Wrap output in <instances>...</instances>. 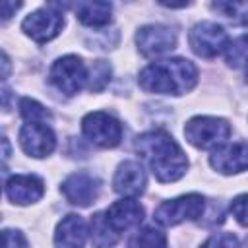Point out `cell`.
<instances>
[{
    "instance_id": "1",
    "label": "cell",
    "mask_w": 248,
    "mask_h": 248,
    "mask_svg": "<svg viewBox=\"0 0 248 248\" xmlns=\"http://www.w3.org/2000/svg\"><path fill=\"white\" fill-rule=\"evenodd\" d=\"M136 151L147 161L159 182H174L184 176L188 159L172 136L165 130H149L136 138Z\"/></svg>"
},
{
    "instance_id": "2",
    "label": "cell",
    "mask_w": 248,
    "mask_h": 248,
    "mask_svg": "<svg viewBox=\"0 0 248 248\" xmlns=\"http://www.w3.org/2000/svg\"><path fill=\"white\" fill-rule=\"evenodd\" d=\"M198 81L196 66L186 58H165L147 64L140 76L138 83L143 91L159 95H184Z\"/></svg>"
},
{
    "instance_id": "3",
    "label": "cell",
    "mask_w": 248,
    "mask_h": 248,
    "mask_svg": "<svg viewBox=\"0 0 248 248\" xmlns=\"http://www.w3.org/2000/svg\"><path fill=\"white\" fill-rule=\"evenodd\" d=\"M184 136L198 149H217L227 143L231 126L217 116H194L186 122Z\"/></svg>"
},
{
    "instance_id": "4",
    "label": "cell",
    "mask_w": 248,
    "mask_h": 248,
    "mask_svg": "<svg viewBox=\"0 0 248 248\" xmlns=\"http://www.w3.org/2000/svg\"><path fill=\"white\" fill-rule=\"evenodd\" d=\"M203 207H205V200L202 194H184L174 200L163 202L155 209L153 217L163 227H174L182 221H194L202 217Z\"/></svg>"
},
{
    "instance_id": "5",
    "label": "cell",
    "mask_w": 248,
    "mask_h": 248,
    "mask_svg": "<svg viewBox=\"0 0 248 248\" xmlns=\"http://www.w3.org/2000/svg\"><path fill=\"white\" fill-rule=\"evenodd\" d=\"M87 74L89 72L85 70L83 60L76 54H68V56L58 58L52 64L48 72V79L60 93L72 97L87 83Z\"/></svg>"
},
{
    "instance_id": "6",
    "label": "cell",
    "mask_w": 248,
    "mask_h": 248,
    "mask_svg": "<svg viewBox=\"0 0 248 248\" xmlns=\"http://www.w3.org/2000/svg\"><path fill=\"white\" fill-rule=\"evenodd\" d=\"M81 132L99 147H116L122 140V124L103 110L85 114L81 120Z\"/></svg>"
},
{
    "instance_id": "7",
    "label": "cell",
    "mask_w": 248,
    "mask_h": 248,
    "mask_svg": "<svg viewBox=\"0 0 248 248\" xmlns=\"http://www.w3.org/2000/svg\"><path fill=\"white\" fill-rule=\"evenodd\" d=\"M188 43L198 56L215 58L219 52H225V48L229 45V37L221 25H217L213 21H202L190 29Z\"/></svg>"
},
{
    "instance_id": "8",
    "label": "cell",
    "mask_w": 248,
    "mask_h": 248,
    "mask_svg": "<svg viewBox=\"0 0 248 248\" xmlns=\"http://www.w3.org/2000/svg\"><path fill=\"white\" fill-rule=\"evenodd\" d=\"M56 8H58L56 4H48L41 10H35L33 14H29L23 19L21 29L35 43H46V41L54 39L64 25V16Z\"/></svg>"
},
{
    "instance_id": "9",
    "label": "cell",
    "mask_w": 248,
    "mask_h": 248,
    "mask_svg": "<svg viewBox=\"0 0 248 248\" xmlns=\"http://www.w3.org/2000/svg\"><path fill=\"white\" fill-rule=\"evenodd\" d=\"M19 145L31 157H46L56 147L54 132L48 124L43 122H27L19 130Z\"/></svg>"
},
{
    "instance_id": "10",
    "label": "cell",
    "mask_w": 248,
    "mask_h": 248,
    "mask_svg": "<svg viewBox=\"0 0 248 248\" xmlns=\"http://www.w3.org/2000/svg\"><path fill=\"white\" fill-rule=\"evenodd\" d=\"M136 43L143 56H159L176 46V33L167 25H143L136 33Z\"/></svg>"
},
{
    "instance_id": "11",
    "label": "cell",
    "mask_w": 248,
    "mask_h": 248,
    "mask_svg": "<svg viewBox=\"0 0 248 248\" xmlns=\"http://www.w3.org/2000/svg\"><path fill=\"white\" fill-rule=\"evenodd\" d=\"M101 190V182L97 176L89 174V172H74L70 174L64 182H62V194L64 198L74 203V205H81L87 207L89 203H93L99 196Z\"/></svg>"
},
{
    "instance_id": "12",
    "label": "cell",
    "mask_w": 248,
    "mask_h": 248,
    "mask_svg": "<svg viewBox=\"0 0 248 248\" xmlns=\"http://www.w3.org/2000/svg\"><path fill=\"white\" fill-rule=\"evenodd\" d=\"M209 163L221 174H234L248 169V141L225 143L211 151Z\"/></svg>"
},
{
    "instance_id": "13",
    "label": "cell",
    "mask_w": 248,
    "mask_h": 248,
    "mask_svg": "<svg viewBox=\"0 0 248 248\" xmlns=\"http://www.w3.org/2000/svg\"><path fill=\"white\" fill-rule=\"evenodd\" d=\"M6 196L10 202L17 205H27L43 198L45 194V184L39 176L35 174H14L6 180Z\"/></svg>"
},
{
    "instance_id": "14",
    "label": "cell",
    "mask_w": 248,
    "mask_h": 248,
    "mask_svg": "<svg viewBox=\"0 0 248 248\" xmlns=\"http://www.w3.org/2000/svg\"><path fill=\"white\" fill-rule=\"evenodd\" d=\"M105 217L110 223V227L120 234L122 231L138 227L143 221V207L134 198H122L108 205Z\"/></svg>"
},
{
    "instance_id": "15",
    "label": "cell",
    "mask_w": 248,
    "mask_h": 248,
    "mask_svg": "<svg viewBox=\"0 0 248 248\" xmlns=\"http://www.w3.org/2000/svg\"><path fill=\"white\" fill-rule=\"evenodd\" d=\"M114 192L122 196H140L145 190V170L138 161H124L118 165L112 178Z\"/></svg>"
},
{
    "instance_id": "16",
    "label": "cell",
    "mask_w": 248,
    "mask_h": 248,
    "mask_svg": "<svg viewBox=\"0 0 248 248\" xmlns=\"http://www.w3.org/2000/svg\"><path fill=\"white\" fill-rule=\"evenodd\" d=\"M85 238H87V225L83 217L70 213L56 227L54 246L56 248H83Z\"/></svg>"
},
{
    "instance_id": "17",
    "label": "cell",
    "mask_w": 248,
    "mask_h": 248,
    "mask_svg": "<svg viewBox=\"0 0 248 248\" xmlns=\"http://www.w3.org/2000/svg\"><path fill=\"white\" fill-rule=\"evenodd\" d=\"M76 17L89 27H101L110 21L112 4L108 2H78L74 6Z\"/></svg>"
},
{
    "instance_id": "18",
    "label": "cell",
    "mask_w": 248,
    "mask_h": 248,
    "mask_svg": "<svg viewBox=\"0 0 248 248\" xmlns=\"http://www.w3.org/2000/svg\"><path fill=\"white\" fill-rule=\"evenodd\" d=\"M118 240V232L110 227L105 213L99 211L91 217V242L95 248H112Z\"/></svg>"
},
{
    "instance_id": "19",
    "label": "cell",
    "mask_w": 248,
    "mask_h": 248,
    "mask_svg": "<svg viewBox=\"0 0 248 248\" xmlns=\"http://www.w3.org/2000/svg\"><path fill=\"white\" fill-rule=\"evenodd\" d=\"M128 248H169L167 236L155 227H143L130 238Z\"/></svg>"
},
{
    "instance_id": "20",
    "label": "cell",
    "mask_w": 248,
    "mask_h": 248,
    "mask_svg": "<svg viewBox=\"0 0 248 248\" xmlns=\"http://www.w3.org/2000/svg\"><path fill=\"white\" fill-rule=\"evenodd\" d=\"M225 60L232 68H240L248 62V35H240L234 41H229L225 48Z\"/></svg>"
},
{
    "instance_id": "21",
    "label": "cell",
    "mask_w": 248,
    "mask_h": 248,
    "mask_svg": "<svg viewBox=\"0 0 248 248\" xmlns=\"http://www.w3.org/2000/svg\"><path fill=\"white\" fill-rule=\"evenodd\" d=\"M19 114L27 122H43V124H46L52 118L50 112L41 103H37L35 99H29V97H23L19 101Z\"/></svg>"
},
{
    "instance_id": "22",
    "label": "cell",
    "mask_w": 248,
    "mask_h": 248,
    "mask_svg": "<svg viewBox=\"0 0 248 248\" xmlns=\"http://www.w3.org/2000/svg\"><path fill=\"white\" fill-rule=\"evenodd\" d=\"M110 79V66L105 60H95L87 74V89L89 91H101Z\"/></svg>"
},
{
    "instance_id": "23",
    "label": "cell",
    "mask_w": 248,
    "mask_h": 248,
    "mask_svg": "<svg viewBox=\"0 0 248 248\" xmlns=\"http://www.w3.org/2000/svg\"><path fill=\"white\" fill-rule=\"evenodd\" d=\"M211 8L223 14L231 21H246L248 19V4L244 2H215Z\"/></svg>"
},
{
    "instance_id": "24",
    "label": "cell",
    "mask_w": 248,
    "mask_h": 248,
    "mask_svg": "<svg viewBox=\"0 0 248 248\" xmlns=\"http://www.w3.org/2000/svg\"><path fill=\"white\" fill-rule=\"evenodd\" d=\"M200 248H238V238L232 232H217L209 236Z\"/></svg>"
},
{
    "instance_id": "25",
    "label": "cell",
    "mask_w": 248,
    "mask_h": 248,
    "mask_svg": "<svg viewBox=\"0 0 248 248\" xmlns=\"http://www.w3.org/2000/svg\"><path fill=\"white\" fill-rule=\"evenodd\" d=\"M231 213L242 227H248V194H240L231 202Z\"/></svg>"
},
{
    "instance_id": "26",
    "label": "cell",
    "mask_w": 248,
    "mask_h": 248,
    "mask_svg": "<svg viewBox=\"0 0 248 248\" xmlns=\"http://www.w3.org/2000/svg\"><path fill=\"white\" fill-rule=\"evenodd\" d=\"M2 248H27V242L19 231L4 229L2 231Z\"/></svg>"
},
{
    "instance_id": "27",
    "label": "cell",
    "mask_w": 248,
    "mask_h": 248,
    "mask_svg": "<svg viewBox=\"0 0 248 248\" xmlns=\"http://www.w3.org/2000/svg\"><path fill=\"white\" fill-rule=\"evenodd\" d=\"M19 6H21L19 2H4V4H2V10H4V12H2V17L8 19V17L12 16V12H16Z\"/></svg>"
},
{
    "instance_id": "28",
    "label": "cell",
    "mask_w": 248,
    "mask_h": 248,
    "mask_svg": "<svg viewBox=\"0 0 248 248\" xmlns=\"http://www.w3.org/2000/svg\"><path fill=\"white\" fill-rule=\"evenodd\" d=\"M246 79H248V68H246Z\"/></svg>"
}]
</instances>
